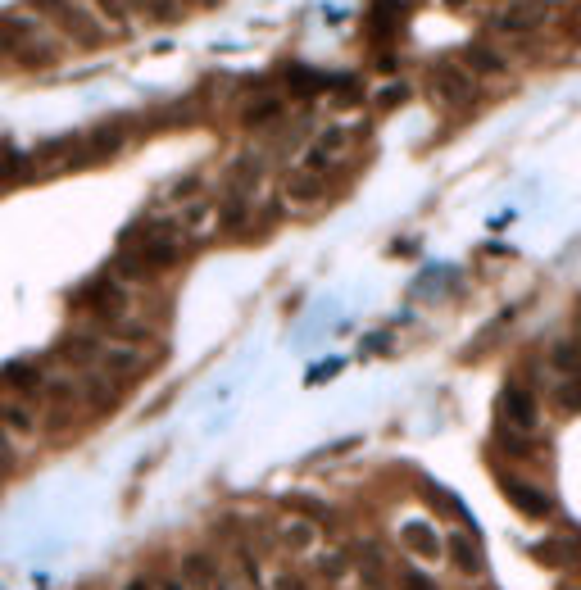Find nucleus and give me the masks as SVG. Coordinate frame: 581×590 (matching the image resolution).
Returning a JSON list of instances; mask_svg holds the SVG:
<instances>
[{"label": "nucleus", "mask_w": 581, "mask_h": 590, "mask_svg": "<svg viewBox=\"0 0 581 590\" xmlns=\"http://www.w3.org/2000/svg\"><path fill=\"white\" fill-rule=\"evenodd\" d=\"M282 200H291V205L309 209L323 200V177L318 173H305V168H286L282 173Z\"/></svg>", "instance_id": "obj_9"}, {"label": "nucleus", "mask_w": 581, "mask_h": 590, "mask_svg": "<svg viewBox=\"0 0 581 590\" xmlns=\"http://www.w3.org/2000/svg\"><path fill=\"white\" fill-rule=\"evenodd\" d=\"M250 209H255L250 196H227L223 205H218V227H223V232H241V227L250 223Z\"/></svg>", "instance_id": "obj_20"}, {"label": "nucleus", "mask_w": 581, "mask_h": 590, "mask_svg": "<svg viewBox=\"0 0 581 590\" xmlns=\"http://www.w3.org/2000/svg\"><path fill=\"white\" fill-rule=\"evenodd\" d=\"M432 91L441 96V105H454V109H463V105H473L477 100L473 73L463 69V64H450V59L432 69Z\"/></svg>", "instance_id": "obj_5"}, {"label": "nucleus", "mask_w": 581, "mask_h": 590, "mask_svg": "<svg viewBox=\"0 0 581 590\" xmlns=\"http://www.w3.org/2000/svg\"><path fill=\"white\" fill-rule=\"evenodd\" d=\"M500 491H504V500L522 513V518H550V513H554L550 491H541L536 482H527V477H518V472H509V468L500 472Z\"/></svg>", "instance_id": "obj_4"}, {"label": "nucleus", "mask_w": 581, "mask_h": 590, "mask_svg": "<svg viewBox=\"0 0 581 590\" xmlns=\"http://www.w3.org/2000/svg\"><path fill=\"white\" fill-rule=\"evenodd\" d=\"M159 590H187V586H182L178 577H164V581H159Z\"/></svg>", "instance_id": "obj_32"}, {"label": "nucleus", "mask_w": 581, "mask_h": 590, "mask_svg": "<svg viewBox=\"0 0 581 590\" xmlns=\"http://www.w3.org/2000/svg\"><path fill=\"white\" fill-rule=\"evenodd\" d=\"M0 432H10L14 441H37L41 418L28 400H0Z\"/></svg>", "instance_id": "obj_8"}, {"label": "nucleus", "mask_w": 581, "mask_h": 590, "mask_svg": "<svg viewBox=\"0 0 581 590\" xmlns=\"http://www.w3.org/2000/svg\"><path fill=\"white\" fill-rule=\"evenodd\" d=\"M264 590H309V581H305V577H296V572H273Z\"/></svg>", "instance_id": "obj_27"}, {"label": "nucleus", "mask_w": 581, "mask_h": 590, "mask_svg": "<svg viewBox=\"0 0 581 590\" xmlns=\"http://www.w3.org/2000/svg\"><path fill=\"white\" fill-rule=\"evenodd\" d=\"M550 368L559 377H581V341L577 336H559L550 345Z\"/></svg>", "instance_id": "obj_18"}, {"label": "nucleus", "mask_w": 581, "mask_h": 590, "mask_svg": "<svg viewBox=\"0 0 581 590\" xmlns=\"http://www.w3.org/2000/svg\"><path fill=\"white\" fill-rule=\"evenodd\" d=\"M196 5H214V0H196Z\"/></svg>", "instance_id": "obj_36"}, {"label": "nucleus", "mask_w": 581, "mask_h": 590, "mask_svg": "<svg viewBox=\"0 0 581 590\" xmlns=\"http://www.w3.org/2000/svg\"><path fill=\"white\" fill-rule=\"evenodd\" d=\"M445 5H450V10H463V5H468V0H445Z\"/></svg>", "instance_id": "obj_35"}, {"label": "nucleus", "mask_w": 581, "mask_h": 590, "mask_svg": "<svg viewBox=\"0 0 581 590\" xmlns=\"http://www.w3.org/2000/svg\"><path fill=\"white\" fill-rule=\"evenodd\" d=\"M5 386H14L19 395H41V373L32 364H14L5 368Z\"/></svg>", "instance_id": "obj_23"}, {"label": "nucleus", "mask_w": 581, "mask_h": 590, "mask_svg": "<svg viewBox=\"0 0 581 590\" xmlns=\"http://www.w3.org/2000/svg\"><path fill=\"white\" fill-rule=\"evenodd\" d=\"M550 14H554V0H513V5H504L491 19V32L495 37H527V32L545 28Z\"/></svg>", "instance_id": "obj_3"}, {"label": "nucleus", "mask_w": 581, "mask_h": 590, "mask_svg": "<svg viewBox=\"0 0 581 590\" xmlns=\"http://www.w3.org/2000/svg\"><path fill=\"white\" fill-rule=\"evenodd\" d=\"M554 404L563 413H581V377H559L554 382Z\"/></svg>", "instance_id": "obj_25"}, {"label": "nucleus", "mask_w": 581, "mask_h": 590, "mask_svg": "<svg viewBox=\"0 0 581 590\" xmlns=\"http://www.w3.org/2000/svg\"><path fill=\"white\" fill-rule=\"evenodd\" d=\"M209 590H237V586H232V581H227L223 572H218V581H214V586H209Z\"/></svg>", "instance_id": "obj_33"}, {"label": "nucleus", "mask_w": 581, "mask_h": 590, "mask_svg": "<svg viewBox=\"0 0 581 590\" xmlns=\"http://www.w3.org/2000/svg\"><path fill=\"white\" fill-rule=\"evenodd\" d=\"M119 255H132L141 268H150V273H168V268L182 264V232L178 223H137L123 232V246Z\"/></svg>", "instance_id": "obj_1"}, {"label": "nucleus", "mask_w": 581, "mask_h": 590, "mask_svg": "<svg viewBox=\"0 0 581 590\" xmlns=\"http://www.w3.org/2000/svg\"><path fill=\"white\" fill-rule=\"evenodd\" d=\"M19 50V64H28V69H37V64H50V59H60V41L50 37H37V41H23Z\"/></svg>", "instance_id": "obj_22"}, {"label": "nucleus", "mask_w": 581, "mask_h": 590, "mask_svg": "<svg viewBox=\"0 0 581 590\" xmlns=\"http://www.w3.org/2000/svg\"><path fill=\"white\" fill-rule=\"evenodd\" d=\"M19 463V441L10 432H0V472H10Z\"/></svg>", "instance_id": "obj_28"}, {"label": "nucleus", "mask_w": 581, "mask_h": 590, "mask_svg": "<svg viewBox=\"0 0 581 590\" xmlns=\"http://www.w3.org/2000/svg\"><path fill=\"white\" fill-rule=\"evenodd\" d=\"M318 568H323L327 577H336L341 568H350V559H341V554H323V559H318Z\"/></svg>", "instance_id": "obj_30"}, {"label": "nucleus", "mask_w": 581, "mask_h": 590, "mask_svg": "<svg viewBox=\"0 0 581 590\" xmlns=\"http://www.w3.org/2000/svg\"><path fill=\"white\" fill-rule=\"evenodd\" d=\"M100 350H105V341L100 336H91V332H73L69 341L60 345V359H69L73 368H91L100 359Z\"/></svg>", "instance_id": "obj_16"}, {"label": "nucleus", "mask_w": 581, "mask_h": 590, "mask_svg": "<svg viewBox=\"0 0 581 590\" xmlns=\"http://www.w3.org/2000/svg\"><path fill=\"white\" fill-rule=\"evenodd\" d=\"M400 541H404V550H409V554H418V559H427V563H432V559H441V554H445V541L436 536V527H432V522L409 518V522L400 527Z\"/></svg>", "instance_id": "obj_10"}, {"label": "nucleus", "mask_w": 581, "mask_h": 590, "mask_svg": "<svg viewBox=\"0 0 581 590\" xmlns=\"http://www.w3.org/2000/svg\"><path fill=\"white\" fill-rule=\"evenodd\" d=\"M345 141H350V128H345V123H327V128L305 146L300 168H305V173H323V168H332L336 159L345 155Z\"/></svg>", "instance_id": "obj_6"}, {"label": "nucleus", "mask_w": 581, "mask_h": 590, "mask_svg": "<svg viewBox=\"0 0 581 590\" xmlns=\"http://www.w3.org/2000/svg\"><path fill=\"white\" fill-rule=\"evenodd\" d=\"M404 100H409V87H404V82H395V87H386L382 105H386V109H391V105H404Z\"/></svg>", "instance_id": "obj_31"}, {"label": "nucleus", "mask_w": 581, "mask_h": 590, "mask_svg": "<svg viewBox=\"0 0 581 590\" xmlns=\"http://www.w3.org/2000/svg\"><path fill=\"white\" fill-rule=\"evenodd\" d=\"M277 118H282V100L264 96V100H255V105L241 109V128H264V123H277Z\"/></svg>", "instance_id": "obj_21"}, {"label": "nucleus", "mask_w": 581, "mask_h": 590, "mask_svg": "<svg viewBox=\"0 0 581 590\" xmlns=\"http://www.w3.org/2000/svg\"><path fill=\"white\" fill-rule=\"evenodd\" d=\"M178 581L187 590H209L218 581V563L209 559V554H200V550H187L178 559Z\"/></svg>", "instance_id": "obj_14"}, {"label": "nucleus", "mask_w": 581, "mask_h": 590, "mask_svg": "<svg viewBox=\"0 0 581 590\" xmlns=\"http://www.w3.org/2000/svg\"><path fill=\"white\" fill-rule=\"evenodd\" d=\"M400 581H404V590H441L432 577H427V572H418V568H409Z\"/></svg>", "instance_id": "obj_29"}, {"label": "nucleus", "mask_w": 581, "mask_h": 590, "mask_svg": "<svg viewBox=\"0 0 581 590\" xmlns=\"http://www.w3.org/2000/svg\"><path fill=\"white\" fill-rule=\"evenodd\" d=\"M96 368L109 377V382H128V377H137L141 368H146V354L137 350V345H105L96 359Z\"/></svg>", "instance_id": "obj_7"}, {"label": "nucleus", "mask_w": 581, "mask_h": 590, "mask_svg": "<svg viewBox=\"0 0 581 590\" xmlns=\"http://www.w3.org/2000/svg\"><path fill=\"white\" fill-rule=\"evenodd\" d=\"M100 10V19H109V23H128V5L123 0H91Z\"/></svg>", "instance_id": "obj_26"}, {"label": "nucleus", "mask_w": 581, "mask_h": 590, "mask_svg": "<svg viewBox=\"0 0 581 590\" xmlns=\"http://www.w3.org/2000/svg\"><path fill=\"white\" fill-rule=\"evenodd\" d=\"M463 69L468 73H491V78H504L509 73V55L491 41H473V46L463 50Z\"/></svg>", "instance_id": "obj_15"}, {"label": "nucleus", "mask_w": 581, "mask_h": 590, "mask_svg": "<svg viewBox=\"0 0 581 590\" xmlns=\"http://www.w3.org/2000/svg\"><path fill=\"white\" fill-rule=\"evenodd\" d=\"M359 572H364L368 586H382L386 581V559L377 545H359Z\"/></svg>", "instance_id": "obj_24"}, {"label": "nucleus", "mask_w": 581, "mask_h": 590, "mask_svg": "<svg viewBox=\"0 0 581 590\" xmlns=\"http://www.w3.org/2000/svg\"><path fill=\"white\" fill-rule=\"evenodd\" d=\"M495 450L509 454V459H541V445H536V436L513 432V427H504V423H495Z\"/></svg>", "instance_id": "obj_17"}, {"label": "nucleus", "mask_w": 581, "mask_h": 590, "mask_svg": "<svg viewBox=\"0 0 581 590\" xmlns=\"http://www.w3.org/2000/svg\"><path fill=\"white\" fill-rule=\"evenodd\" d=\"M41 395H46L50 404H78L82 400V382L78 377H69V373H55V377H41Z\"/></svg>", "instance_id": "obj_19"}, {"label": "nucleus", "mask_w": 581, "mask_h": 590, "mask_svg": "<svg viewBox=\"0 0 581 590\" xmlns=\"http://www.w3.org/2000/svg\"><path fill=\"white\" fill-rule=\"evenodd\" d=\"M277 550L282 554H314L318 550V527L309 518H286L277 527Z\"/></svg>", "instance_id": "obj_12"}, {"label": "nucleus", "mask_w": 581, "mask_h": 590, "mask_svg": "<svg viewBox=\"0 0 581 590\" xmlns=\"http://www.w3.org/2000/svg\"><path fill=\"white\" fill-rule=\"evenodd\" d=\"M445 554H450L454 572H463V577H482L486 572V559L468 531H450V536H445Z\"/></svg>", "instance_id": "obj_11"}, {"label": "nucleus", "mask_w": 581, "mask_h": 590, "mask_svg": "<svg viewBox=\"0 0 581 590\" xmlns=\"http://www.w3.org/2000/svg\"><path fill=\"white\" fill-rule=\"evenodd\" d=\"M178 232L182 236H196V241H205L209 232H218V200H200L196 196L187 209H182Z\"/></svg>", "instance_id": "obj_13"}, {"label": "nucleus", "mask_w": 581, "mask_h": 590, "mask_svg": "<svg viewBox=\"0 0 581 590\" xmlns=\"http://www.w3.org/2000/svg\"><path fill=\"white\" fill-rule=\"evenodd\" d=\"M123 590H150V581H146V577H137V581H128Z\"/></svg>", "instance_id": "obj_34"}, {"label": "nucleus", "mask_w": 581, "mask_h": 590, "mask_svg": "<svg viewBox=\"0 0 581 590\" xmlns=\"http://www.w3.org/2000/svg\"><path fill=\"white\" fill-rule=\"evenodd\" d=\"M495 413H500V423H504V427H513V432L536 436V427H541V400H536L532 386H522V382L500 386Z\"/></svg>", "instance_id": "obj_2"}]
</instances>
